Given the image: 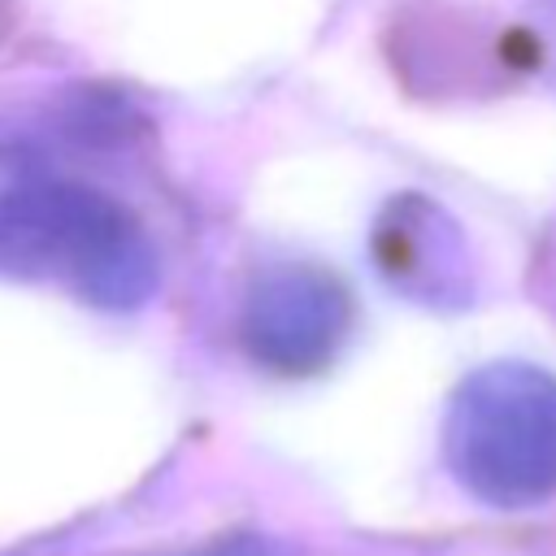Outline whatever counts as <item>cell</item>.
I'll return each mask as SVG.
<instances>
[{"mask_svg":"<svg viewBox=\"0 0 556 556\" xmlns=\"http://www.w3.org/2000/svg\"><path fill=\"white\" fill-rule=\"evenodd\" d=\"M0 274L122 313L156 291V252L117 200L78 182H22L0 191Z\"/></svg>","mask_w":556,"mask_h":556,"instance_id":"cell-1","label":"cell"},{"mask_svg":"<svg viewBox=\"0 0 556 556\" xmlns=\"http://www.w3.org/2000/svg\"><path fill=\"white\" fill-rule=\"evenodd\" d=\"M452 478L491 508H534L556 495V374L526 361L473 369L443 417Z\"/></svg>","mask_w":556,"mask_h":556,"instance_id":"cell-2","label":"cell"},{"mask_svg":"<svg viewBox=\"0 0 556 556\" xmlns=\"http://www.w3.org/2000/svg\"><path fill=\"white\" fill-rule=\"evenodd\" d=\"M348 326H352V300L343 282L308 265L265 269L252 282L239 317V334L252 361L287 378L317 374L321 365H330Z\"/></svg>","mask_w":556,"mask_h":556,"instance_id":"cell-3","label":"cell"},{"mask_svg":"<svg viewBox=\"0 0 556 556\" xmlns=\"http://www.w3.org/2000/svg\"><path fill=\"white\" fill-rule=\"evenodd\" d=\"M378 261L391 282H443L460 261V239L439 204L395 200L378 226Z\"/></svg>","mask_w":556,"mask_h":556,"instance_id":"cell-4","label":"cell"},{"mask_svg":"<svg viewBox=\"0 0 556 556\" xmlns=\"http://www.w3.org/2000/svg\"><path fill=\"white\" fill-rule=\"evenodd\" d=\"M161 556H295V547L282 539H269V534H222V539H208L195 547H174Z\"/></svg>","mask_w":556,"mask_h":556,"instance_id":"cell-5","label":"cell"},{"mask_svg":"<svg viewBox=\"0 0 556 556\" xmlns=\"http://www.w3.org/2000/svg\"><path fill=\"white\" fill-rule=\"evenodd\" d=\"M547 9H552V17H556V0H547Z\"/></svg>","mask_w":556,"mask_h":556,"instance_id":"cell-6","label":"cell"}]
</instances>
